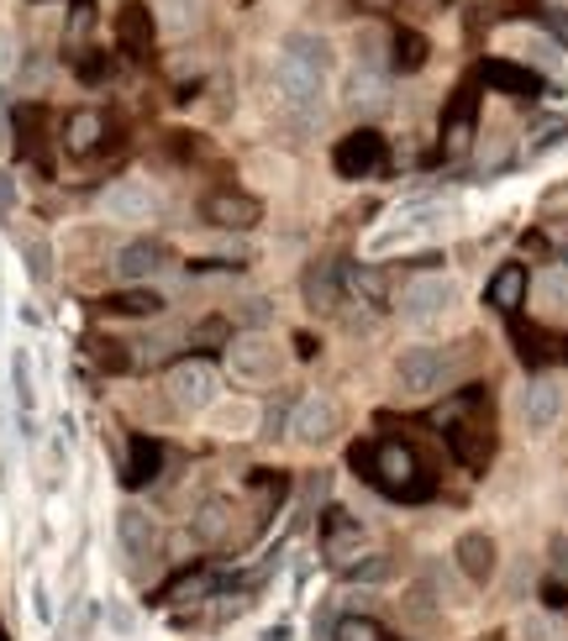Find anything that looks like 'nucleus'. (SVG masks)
<instances>
[{
	"label": "nucleus",
	"instance_id": "f257e3e1",
	"mask_svg": "<svg viewBox=\"0 0 568 641\" xmlns=\"http://www.w3.org/2000/svg\"><path fill=\"white\" fill-rule=\"evenodd\" d=\"M353 463L363 468V478L374 484V489H384V495L395 499H426L437 484H432V474L422 468V457L405 447V442H374V447H358Z\"/></svg>",
	"mask_w": 568,
	"mask_h": 641
},
{
	"label": "nucleus",
	"instance_id": "f03ea898",
	"mask_svg": "<svg viewBox=\"0 0 568 641\" xmlns=\"http://www.w3.org/2000/svg\"><path fill=\"white\" fill-rule=\"evenodd\" d=\"M327 79V43L316 32H290L280 43V96L295 111H316Z\"/></svg>",
	"mask_w": 568,
	"mask_h": 641
},
{
	"label": "nucleus",
	"instance_id": "7ed1b4c3",
	"mask_svg": "<svg viewBox=\"0 0 568 641\" xmlns=\"http://www.w3.org/2000/svg\"><path fill=\"white\" fill-rule=\"evenodd\" d=\"M432 421L448 431L452 452H458L469 468H484V463H490V447H495V442H490V427H484V389H458Z\"/></svg>",
	"mask_w": 568,
	"mask_h": 641
},
{
	"label": "nucleus",
	"instance_id": "20e7f679",
	"mask_svg": "<svg viewBox=\"0 0 568 641\" xmlns=\"http://www.w3.org/2000/svg\"><path fill=\"white\" fill-rule=\"evenodd\" d=\"M458 374V357L443 353V347H405L395 357V379H401L405 395H432Z\"/></svg>",
	"mask_w": 568,
	"mask_h": 641
},
{
	"label": "nucleus",
	"instance_id": "39448f33",
	"mask_svg": "<svg viewBox=\"0 0 568 641\" xmlns=\"http://www.w3.org/2000/svg\"><path fill=\"white\" fill-rule=\"evenodd\" d=\"M452 306H458V285L443 279V274H422V279H411L401 289V316L411 327H426V321H437Z\"/></svg>",
	"mask_w": 568,
	"mask_h": 641
},
{
	"label": "nucleus",
	"instance_id": "423d86ee",
	"mask_svg": "<svg viewBox=\"0 0 568 641\" xmlns=\"http://www.w3.org/2000/svg\"><path fill=\"white\" fill-rule=\"evenodd\" d=\"M168 400L179 410H211L216 400V368L206 357H179L168 368Z\"/></svg>",
	"mask_w": 568,
	"mask_h": 641
},
{
	"label": "nucleus",
	"instance_id": "0eeeda50",
	"mask_svg": "<svg viewBox=\"0 0 568 641\" xmlns=\"http://www.w3.org/2000/svg\"><path fill=\"white\" fill-rule=\"evenodd\" d=\"M331 168L342 174V179H369L384 168V137H379L374 126H358L348 132L342 143L331 147Z\"/></svg>",
	"mask_w": 568,
	"mask_h": 641
},
{
	"label": "nucleus",
	"instance_id": "6e6552de",
	"mask_svg": "<svg viewBox=\"0 0 568 641\" xmlns=\"http://www.w3.org/2000/svg\"><path fill=\"white\" fill-rule=\"evenodd\" d=\"M117 542H121V552H127L132 568H148V563L159 557V526H153L148 510L127 505V510L117 516Z\"/></svg>",
	"mask_w": 568,
	"mask_h": 641
},
{
	"label": "nucleus",
	"instance_id": "1a4fd4ad",
	"mask_svg": "<svg viewBox=\"0 0 568 641\" xmlns=\"http://www.w3.org/2000/svg\"><path fill=\"white\" fill-rule=\"evenodd\" d=\"M200 215H206L211 226H227V232H248V226L263 221V206L242 190H216L200 200Z\"/></svg>",
	"mask_w": 568,
	"mask_h": 641
},
{
	"label": "nucleus",
	"instance_id": "9d476101",
	"mask_svg": "<svg viewBox=\"0 0 568 641\" xmlns=\"http://www.w3.org/2000/svg\"><path fill=\"white\" fill-rule=\"evenodd\" d=\"M159 211V195L138 185V179H117L111 190L100 195V215L106 221H148V215Z\"/></svg>",
	"mask_w": 568,
	"mask_h": 641
},
{
	"label": "nucleus",
	"instance_id": "9b49d317",
	"mask_svg": "<svg viewBox=\"0 0 568 641\" xmlns=\"http://www.w3.org/2000/svg\"><path fill=\"white\" fill-rule=\"evenodd\" d=\"M290 431H295V442H306V447L331 442V431H337V400H327V395H306V400L295 405Z\"/></svg>",
	"mask_w": 568,
	"mask_h": 641
},
{
	"label": "nucleus",
	"instance_id": "f8f14e48",
	"mask_svg": "<svg viewBox=\"0 0 568 641\" xmlns=\"http://www.w3.org/2000/svg\"><path fill=\"white\" fill-rule=\"evenodd\" d=\"M473 117H479V96H473V85H458L443 111V153H463L473 143Z\"/></svg>",
	"mask_w": 568,
	"mask_h": 641
},
{
	"label": "nucleus",
	"instance_id": "ddd939ff",
	"mask_svg": "<svg viewBox=\"0 0 568 641\" xmlns=\"http://www.w3.org/2000/svg\"><path fill=\"white\" fill-rule=\"evenodd\" d=\"M153 11H148V5H142V0H127V5H121L117 11V43H121V53H127V58H153Z\"/></svg>",
	"mask_w": 568,
	"mask_h": 641
},
{
	"label": "nucleus",
	"instance_id": "4468645a",
	"mask_svg": "<svg viewBox=\"0 0 568 641\" xmlns=\"http://www.w3.org/2000/svg\"><path fill=\"white\" fill-rule=\"evenodd\" d=\"M164 263H168V247H164V242L138 237V242H127V247L117 253V274L127 279V285H142V279H153Z\"/></svg>",
	"mask_w": 568,
	"mask_h": 641
},
{
	"label": "nucleus",
	"instance_id": "2eb2a0df",
	"mask_svg": "<svg viewBox=\"0 0 568 641\" xmlns=\"http://www.w3.org/2000/svg\"><path fill=\"white\" fill-rule=\"evenodd\" d=\"M452 557H458V568H463L469 584H490L495 578V542L484 531H463L458 546H452Z\"/></svg>",
	"mask_w": 568,
	"mask_h": 641
},
{
	"label": "nucleus",
	"instance_id": "dca6fc26",
	"mask_svg": "<svg viewBox=\"0 0 568 641\" xmlns=\"http://www.w3.org/2000/svg\"><path fill=\"white\" fill-rule=\"evenodd\" d=\"M526 268L521 263H500L495 274H490V285H484V300H490V310H500V316H516L521 300H526Z\"/></svg>",
	"mask_w": 568,
	"mask_h": 641
},
{
	"label": "nucleus",
	"instance_id": "f3484780",
	"mask_svg": "<svg viewBox=\"0 0 568 641\" xmlns=\"http://www.w3.org/2000/svg\"><path fill=\"white\" fill-rule=\"evenodd\" d=\"M301 295H306L310 310H337L342 306V268L337 263H310L306 279H301Z\"/></svg>",
	"mask_w": 568,
	"mask_h": 641
},
{
	"label": "nucleus",
	"instance_id": "a211bd4d",
	"mask_svg": "<svg viewBox=\"0 0 568 641\" xmlns=\"http://www.w3.org/2000/svg\"><path fill=\"white\" fill-rule=\"evenodd\" d=\"M321 542H327V557L342 568L353 557V542H363V526L348 516V510H327L321 516Z\"/></svg>",
	"mask_w": 568,
	"mask_h": 641
},
{
	"label": "nucleus",
	"instance_id": "6ab92c4d",
	"mask_svg": "<svg viewBox=\"0 0 568 641\" xmlns=\"http://www.w3.org/2000/svg\"><path fill=\"white\" fill-rule=\"evenodd\" d=\"M479 74H484V85H495L500 96H511V100H532V96H537V74L521 69V64H511V58H490Z\"/></svg>",
	"mask_w": 568,
	"mask_h": 641
},
{
	"label": "nucleus",
	"instance_id": "aec40b11",
	"mask_svg": "<svg viewBox=\"0 0 568 641\" xmlns=\"http://www.w3.org/2000/svg\"><path fill=\"white\" fill-rule=\"evenodd\" d=\"M159 463H164V447L153 442V436H132V447H127V489H142V484H153L159 478Z\"/></svg>",
	"mask_w": 568,
	"mask_h": 641
},
{
	"label": "nucleus",
	"instance_id": "412c9836",
	"mask_svg": "<svg viewBox=\"0 0 568 641\" xmlns=\"http://www.w3.org/2000/svg\"><path fill=\"white\" fill-rule=\"evenodd\" d=\"M100 143H106V117L100 111H69V121H64V147L69 153H95Z\"/></svg>",
	"mask_w": 568,
	"mask_h": 641
},
{
	"label": "nucleus",
	"instance_id": "4be33fe9",
	"mask_svg": "<svg viewBox=\"0 0 568 641\" xmlns=\"http://www.w3.org/2000/svg\"><path fill=\"white\" fill-rule=\"evenodd\" d=\"M521 416H526V427L532 431H547L553 421H558V384L537 379L526 395H521Z\"/></svg>",
	"mask_w": 568,
	"mask_h": 641
},
{
	"label": "nucleus",
	"instance_id": "5701e85b",
	"mask_svg": "<svg viewBox=\"0 0 568 641\" xmlns=\"http://www.w3.org/2000/svg\"><path fill=\"white\" fill-rule=\"evenodd\" d=\"M274 368V347L263 342V336H248V342H237L232 347V374L237 379H263Z\"/></svg>",
	"mask_w": 568,
	"mask_h": 641
},
{
	"label": "nucleus",
	"instance_id": "b1692460",
	"mask_svg": "<svg viewBox=\"0 0 568 641\" xmlns=\"http://www.w3.org/2000/svg\"><path fill=\"white\" fill-rule=\"evenodd\" d=\"M100 310H106V316H159V310H164V300H159L153 289L132 285V289H117V295H106V300H100Z\"/></svg>",
	"mask_w": 568,
	"mask_h": 641
},
{
	"label": "nucleus",
	"instance_id": "393cba45",
	"mask_svg": "<svg viewBox=\"0 0 568 641\" xmlns=\"http://www.w3.org/2000/svg\"><path fill=\"white\" fill-rule=\"evenodd\" d=\"M511 342H516V353H521V363H526V368H543L547 357V332H537V327H526V321H516V316H511Z\"/></svg>",
	"mask_w": 568,
	"mask_h": 641
},
{
	"label": "nucleus",
	"instance_id": "a878e982",
	"mask_svg": "<svg viewBox=\"0 0 568 641\" xmlns=\"http://www.w3.org/2000/svg\"><path fill=\"white\" fill-rule=\"evenodd\" d=\"M211 589H216V573L211 568H189V573H179V578H174L159 599H164V605H179V599H200V594H211Z\"/></svg>",
	"mask_w": 568,
	"mask_h": 641
},
{
	"label": "nucleus",
	"instance_id": "bb28decb",
	"mask_svg": "<svg viewBox=\"0 0 568 641\" xmlns=\"http://www.w3.org/2000/svg\"><path fill=\"white\" fill-rule=\"evenodd\" d=\"M227 526H232V516H227V505H221V499H211V505H206V510L195 516V526H189V531H195V542L216 546V542H221V537H227Z\"/></svg>",
	"mask_w": 568,
	"mask_h": 641
},
{
	"label": "nucleus",
	"instance_id": "cd10ccee",
	"mask_svg": "<svg viewBox=\"0 0 568 641\" xmlns=\"http://www.w3.org/2000/svg\"><path fill=\"white\" fill-rule=\"evenodd\" d=\"M95 620H100V610H95L90 599H74V610L64 616V626H58V641H90Z\"/></svg>",
	"mask_w": 568,
	"mask_h": 641
},
{
	"label": "nucleus",
	"instance_id": "c85d7f7f",
	"mask_svg": "<svg viewBox=\"0 0 568 641\" xmlns=\"http://www.w3.org/2000/svg\"><path fill=\"white\" fill-rule=\"evenodd\" d=\"M426 64V37L422 32H395V69L416 74Z\"/></svg>",
	"mask_w": 568,
	"mask_h": 641
},
{
	"label": "nucleus",
	"instance_id": "c756f323",
	"mask_svg": "<svg viewBox=\"0 0 568 641\" xmlns=\"http://www.w3.org/2000/svg\"><path fill=\"white\" fill-rule=\"evenodd\" d=\"M22 258H26V274H32V285H47L53 279V247L43 237H26L22 242Z\"/></svg>",
	"mask_w": 568,
	"mask_h": 641
},
{
	"label": "nucleus",
	"instance_id": "7c9ffc66",
	"mask_svg": "<svg viewBox=\"0 0 568 641\" xmlns=\"http://www.w3.org/2000/svg\"><path fill=\"white\" fill-rule=\"evenodd\" d=\"M159 5V26L164 32H189L195 26V0H153Z\"/></svg>",
	"mask_w": 568,
	"mask_h": 641
},
{
	"label": "nucleus",
	"instance_id": "2f4dec72",
	"mask_svg": "<svg viewBox=\"0 0 568 641\" xmlns=\"http://www.w3.org/2000/svg\"><path fill=\"white\" fill-rule=\"evenodd\" d=\"M337 641H395L374 616H348L337 626Z\"/></svg>",
	"mask_w": 568,
	"mask_h": 641
},
{
	"label": "nucleus",
	"instance_id": "473e14b6",
	"mask_svg": "<svg viewBox=\"0 0 568 641\" xmlns=\"http://www.w3.org/2000/svg\"><path fill=\"white\" fill-rule=\"evenodd\" d=\"M90 357L106 374H127V368H132V357L121 353V342H111V336H90Z\"/></svg>",
	"mask_w": 568,
	"mask_h": 641
},
{
	"label": "nucleus",
	"instance_id": "72a5a7b5",
	"mask_svg": "<svg viewBox=\"0 0 568 641\" xmlns=\"http://www.w3.org/2000/svg\"><path fill=\"white\" fill-rule=\"evenodd\" d=\"M348 96L358 100V106H369V111H379V106H384V79H379V74H353V85H348Z\"/></svg>",
	"mask_w": 568,
	"mask_h": 641
},
{
	"label": "nucleus",
	"instance_id": "f704fd0d",
	"mask_svg": "<svg viewBox=\"0 0 568 641\" xmlns=\"http://www.w3.org/2000/svg\"><path fill=\"white\" fill-rule=\"evenodd\" d=\"M11 379H17V405L32 410V405H37V389H32V363H26V353L11 357Z\"/></svg>",
	"mask_w": 568,
	"mask_h": 641
},
{
	"label": "nucleus",
	"instance_id": "c9c22d12",
	"mask_svg": "<svg viewBox=\"0 0 568 641\" xmlns=\"http://www.w3.org/2000/svg\"><path fill=\"white\" fill-rule=\"evenodd\" d=\"M537 295H543L547 310H568V274H543L537 279Z\"/></svg>",
	"mask_w": 568,
	"mask_h": 641
},
{
	"label": "nucleus",
	"instance_id": "e433bc0d",
	"mask_svg": "<svg viewBox=\"0 0 568 641\" xmlns=\"http://www.w3.org/2000/svg\"><path fill=\"white\" fill-rule=\"evenodd\" d=\"M342 578H369V584H379V578H390V557H369V563H342Z\"/></svg>",
	"mask_w": 568,
	"mask_h": 641
},
{
	"label": "nucleus",
	"instance_id": "4c0bfd02",
	"mask_svg": "<svg viewBox=\"0 0 568 641\" xmlns=\"http://www.w3.org/2000/svg\"><path fill=\"white\" fill-rule=\"evenodd\" d=\"M90 53L95 58H79V79H85V85H100V79L111 74V58H106L100 48H90Z\"/></svg>",
	"mask_w": 568,
	"mask_h": 641
},
{
	"label": "nucleus",
	"instance_id": "58836bf2",
	"mask_svg": "<svg viewBox=\"0 0 568 641\" xmlns=\"http://www.w3.org/2000/svg\"><path fill=\"white\" fill-rule=\"evenodd\" d=\"M11 211H17V179L0 168V221H11Z\"/></svg>",
	"mask_w": 568,
	"mask_h": 641
},
{
	"label": "nucleus",
	"instance_id": "ea45409f",
	"mask_svg": "<svg viewBox=\"0 0 568 641\" xmlns=\"http://www.w3.org/2000/svg\"><path fill=\"white\" fill-rule=\"evenodd\" d=\"M521 631H526V641H564L543 616H526V626H521Z\"/></svg>",
	"mask_w": 568,
	"mask_h": 641
},
{
	"label": "nucleus",
	"instance_id": "a19ab883",
	"mask_svg": "<svg viewBox=\"0 0 568 641\" xmlns=\"http://www.w3.org/2000/svg\"><path fill=\"white\" fill-rule=\"evenodd\" d=\"M543 599L553 605V610H568V584H558V578H553V584H543Z\"/></svg>",
	"mask_w": 568,
	"mask_h": 641
},
{
	"label": "nucleus",
	"instance_id": "79ce46f5",
	"mask_svg": "<svg viewBox=\"0 0 568 641\" xmlns=\"http://www.w3.org/2000/svg\"><path fill=\"white\" fill-rule=\"evenodd\" d=\"M242 321L263 327V321H269V300H248V306H242Z\"/></svg>",
	"mask_w": 568,
	"mask_h": 641
},
{
	"label": "nucleus",
	"instance_id": "37998d69",
	"mask_svg": "<svg viewBox=\"0 0 568 641\" xmlns=\"http://www.w3.org/2000/svg\"><path fill=\"white\" fill-rule=\"evenodd\" d=\"M111 626H117V637H132V610L127 605H111Z\"/></svg>",
	"mask_w": 568,
	"mask_h": 641
},
{
	"label": "nucleus",
	"instance_id": "c03bdc74",
	"mask_svg": "<svg viewBox=\"0 0 568 641\" xmlns=\"http://www.w3.org/2000/svg\"><path fill=\"white\" fill-rule=\"evenodd\" d=\"M11 64H17V48H11V37H6V32H0V74L11 69Z\"/></svg>",
	"mask_w": 568,
	"mask_h": 641
},
{
	"label": "nucleus",
	"instance_id": "a18cd8bd",
	"mask_svg": "<svg viewBox=\"0 0 568 641\" xmlns=\"http://www.w3.org/2000/svg\"><path fill=\"white\" fill-rule=\"evenodd\" d=\"M553 143H564V126H543L537 132V147H553Z\"/></svg>",
	"mask_w": 568,
	"mask_h": 641
},
{
	"label": "nucleus",
	"instance_id": "49530a36",
	"mask_svg": "<svg viewBox=\"0 0 568 641\" xmlns=\"http://www.w3.org/2000/svg\"><path fill=\"white\" fill-rule=\"evenodd\" d=\"M11 137H17V132H11V117H6V106H0V153L11 147Z\"/></svg>",
	"mask_w": 568,
	"mask_h": 641
},
{
	"label": "nucleus",
	"instance_id": "de8ad7c7",
	"mask_svg": "<svg viewBox=\"0 0 568 641\" xmlns=\"http://www.w3.org/2000/svg\"><path fill=\"white\" fill-rule=\"evenodd\" d=\"M558 357H564V363H568V336H564V342H558Z\"/></svg>",
	"mask_w": 568,
	"mask_h": 641
},
{
	"label": "nucleus",
	"instance_id": "09e8293b",
	"mask_svg": "<svg viewBox=\"0 0 568 641\" xmlns=\"http://www.w3.org/2000/svg\"><path fill=\"white\" fill-rule=\"evenodd\" d=\"M0 641H11V637H6V631H0Z\"/></svg>",
	"mask_w": 568,
	"mask_h": 641
}]
</instances>
